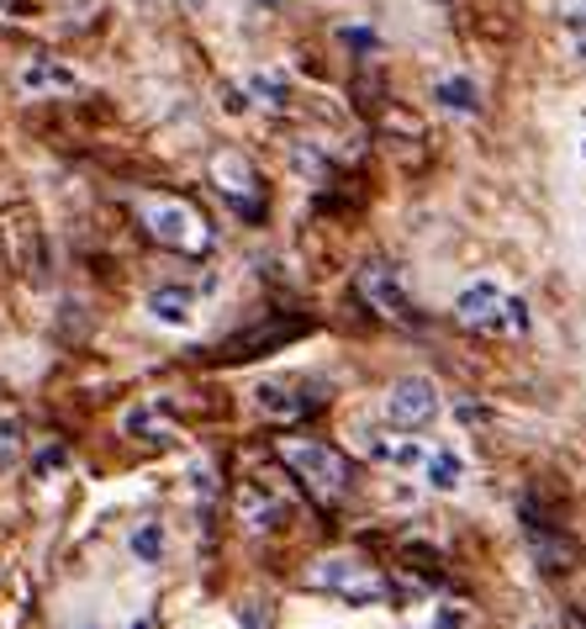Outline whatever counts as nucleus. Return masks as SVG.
Here are the masks:
<instances>
[{
  "instance_id": "obj_1",
  "label": "nucleus",
  "mask_w": 586,
  "mask_h": 629,
  "mask_svg": "<svg viewBox=\"0 0 586 629\" xmlns=\"http://www.w3.org/2000/svg\"><path fill=\"white\" fill-rule=\"evenodd\" d=\"M307 588L333 592V597H344V603H354V608H365V603H386L391 597L386 571H375L365 555H354V551L322 555L317 566H307Z\"/></svg>"
},
{
  "instance_id": "obj_2",
  "label": "nucleus",
  "mask_w": 586,
  "mask_h": 629,
  "mask_svg": "<svg viewBox=\"0 0 586 629\" xmlns=\"http://www.w3.org/2000/svg\"><path fill=\"white\" fill-rule=\"evenodd\" d=\"M280 461L296 471V481L322 498V503H333V498H344L354 487V471L349 461L333 450V444H322V439H280Z\"/></svg>"
},
{
  "instance_id": "obj_3",
  "label": "nucleus",
  "mask_w": 586,
  "mask_h": 629,
  "mask_svg": "<svg viewBox=\"0 0 586 629\" xmlns=\"http://www.w3.org/2000/svg\"><path fill=\"white\" fill-rule=\"evenodd\" d=\"M143 228L164 243V249H180V254H201L206 243H212V228H206V217L186 206V201L175 197H149L143 201Z\"/></svg>"
},
{
  "instance_id": "obj_4",
  "label": "nucleus",
  "mask_w": 586,
  "mask_h": 629,
  "mask_svg": "<svg viewBox=\"0 0 586 629\" xmlns=\"http://www.w3.org/2000/svg\"><path fill=\"white\" fill-rule=\"evenodd\" d=\"M438 407H444V397L433 387L429 376H402V381H391L386 392V418L396 429H423L438 418Z\"/></svg>"
},
{
  "instance_id": "obj_5",
  "label": "nucleus",
  "mask_w": 586,
  "mask_h": 629,
  "mask_svg": "<svg viewBox=\"0 0 586 629\" xmlns=\"http://www.w3.org/2000/svg\"><path fill=\"white\" fill-rule=\"evenodd\" d=\"M359 291L375 302V313H386L391 323H402V328H418V323H423L418 307H412V297H407V286H402V276L391 271L386 260H370V265L359 271Z\"/></svg>"
},
{
  "instance_id": "obj_6",
  "label": "nucleus",
  "mask_w": 586,
  "mask_h": 629,
  "mask_svg": "<svg viewBox=\"0 0 586 629\" xmlns=\"http://www.w3.org/2000/svg\"><path fill=\"white\" fill-rule=\"evenodd\" d=\"M518 513H523V534H528V555L545 566V571H571L576 566V540H565L560 529H549V518L539 513V503L534 498H523L518 503Z\"/></svg>"
},
{
  "instance_id": "obj_7",
  "label": "nucleus",
  "mask_w": 586,
  "mask_h": 629,
  "mask_svg": "<svg viewBox=\"0 0 586 629\" xmlns=\"http://www.w3.org/2000/svg\"><path fill=\"white\" fill-rule=\"evenodd\" d=\"M212 186L222 191V197L233 201L238 212H259V175H254V164L238 154V149H222V154H212Z\"/></svg>"
},
{
  "instance_id": "obj_8",
  "label": "nucleus",
  "mask_w": 586,
  "mask_h": 629,
  "mask_svg": "<svg viewBox=\"0 0 586 629\" xmlns=\"http://www.w3.org/2000/svg\"><path fill=\"white\" fill-rule=\"evenodd\" d=\"M502 286L492 276H481V280H470L466 291L455 297V317L466 323V328H481V334H502Z\"/></svg>"
},
{
  "instance_id": "obj_9",
  "label": "nucleus",
  "mask_w": 586,
  "mask_h": 629,
  "mask_svg": "<svg viewBox=\"0 0 586 629\" xmlns=\"http://www.w3.org/2000/svg\"><path fill=\"white\" fill-rule=\"evenodd\" d=\"M238 513H243V524H249V529H280L296 508H291V498L270 492L265 481H243V492H238Z\"/></svg>"
},
{
  "instance_id": "obj_10",
  "label": "nucleus",
  "mask_w": 586,
  "mask_h": 629,
  "mask_svg": "<svg viewBox=\"0 0 586 629\" xmlns=\"http://www.w3.org/2000/svg\"><path fill=\"white\" fill-rule=\"evenodd\" d=\"M16 85H22L27 96H69V90H79V75L69 64L38 53V59H27V64L16 70Z\"/></svg>"
},
{
  "instance_id": "obj_11",
  "label": "nucleus",
  "mask_w": 586,
  "mask_h": 629,
  "mask_svg": "<svg viewBox=\"0 0 586 629\" xmlns=\"http://www.w3.org/2000/svg\"><path fill=\"white\" fill-rule=\"evenodd\" d=\"M254 402H259L265 418H280V424H291V418H302L307 407H317V397H307V387H291V381H259V387H254Z\"/></svg>"
},
{
  "instance_id": "obj_12",
  "label": "nucleus",
  "mask_w": 586,
  "mask_h": 629,
  "mask_svg": "<svg viewBox=\"0 0 586 629\" xmlns=\"http://www.w3.org/2000/svg\"><path fill=\"white\" fill-rule=\"evenodd\" d=\"M143 307H149V317L164 323V328H191L195 323V291L191 286H154Z\"/></svg>"
},
{
  "instance_id": "obj_13",
  "label": "nucleus",
  "mask_w": 586,
  "mask_h": 629,
  "mask_svg": "<svg viewBox=\"0 0 586 629\" xmlns=\"http://www.w3.org/2000/svg\"><path fill=\"white\" fill-rule=\"evenodd\" d=\"M433 101H438L444 112H455V117H475V112H481V90H475V79L470 75L433 79Z\"/></svg>"
},
{
  "instance_id": "obj_14",
  "label": "nucleus",
  "mask_w": 586,
  "mask_h": 629,
  "mask_svg": "<svg viewBox=\"0 0 586 629\" xmlns=\"http://www.w3.org/2000/svg\"><path fill=\"white\" fill-rule=\"evenodd\" d=\"M460 476H466V466H460L455 450H433V455H423V481H429L433 492H460Z\"/></svg>"
},
{
  "instance_id": "obj_15",
  "label": "nucleus",
  "mask_w": 586,
  "mask_h": 629,
  "mask_svg": "<svg viewBox=\"0 0 586 629\" xmlns=\"http://www.w3.org/2000/svg\"><path fill=\"white\" fill-rule=\"evenodd\" d=\"M249 101L254 106H270V112H285L291 106V85H285V75H275V70H259V75H249Z\"/></svg>"
},
{
  "instance_id": "obj_16",
  "label": "nucleus",
  "mask_w": 586,
  "mask_h": 629,
  "mask_svg": "<svg viewBox=\"0 0 586 629\" xmlns=\"http://www.w3.org/2000/svg\"><path fill=\"white\" fill-rule=\"evenodd\" d=\"M22 444H27L22 418H16V413H0V471H11V466L22 461Z\"/></svg>"
},
{
  "instance_id": "obj_17",
  "label": "nucleus",
  "mask_w": 586,
  "mask_h": 629,
  "mask_svg": "<svg viewBox=\"0 0 586 629\" xmlns=\"http://www.w3.org/2000/svg\"><path fill=\"white\" fill-rule=\"evenodd\" d=\"M132 555H138L143 566H158V561H164V529H158V524H138V529H132Z\"/></svg>"
},
{
  "instance_id": "obj_18",
  "label": "nucleus",
  "mask_w": 586,
  "mask_h": 629,
  "mask_svg": "<svg viewBox=\"0 0 586 629\" xmlns=\"http://www.w3.org/2000/svg\"><path fill=\"white\" fill-rule=\"evenodd\" d=\"M291 169H296V175H302L307 186H322V180H328V159L317 154L313 143H302V149H291Z\"/></svg>"
},
{
  "instance_id": "obj_19",
  "label": "nucleus",
  "mask_w": 586,
  "mask_h": 629,
  "mask_svg": "<svg viewBox=\"0 0 586 629\" xmlns=\"http://www.w3.org/2000/svg\"><path fill=\"white\" fill-rule=\"evenodd\" d=\"M370 455L386 461V466H423V450H418V444H386V439H370Z\"/></svg>"
},
{
  "instance_id": "obj_20",
  "label": "nucleus",
  "mask_w": 586,
  "mask_h": 629,
  "mask_svg": "<svg viewBox=\"0 0 586 629\" xmlns=\"http://www.w3.org/2000/svg\"><path fill=\"white\" fill-rule=\"evenodd\" d=\"M502 334H528V302L523 297H502Z\"/></svg>"
},
{
  "instance_id": "obj_21",
  "label": "nucleus",
  "mask_w": 586,
  "mask_h": 629,
  "mask_svg": "<svg viewBox=\"0 0 586 629\" xmlns=\"http://www.w3.org/2000/svg\"><path fill=\"white\" fill-rule=\"evenodd\" d=\"M64 466H69V450H64V444H48V450H38V461H33L38 476H53V471H64Z\"/></svg>"
},
{
  "instance_id": "obj_22",
  "label": "nucleus",
  "mask_w": 586,
  "mask_h": 629,
  "mask_svg": "<svg viewBox=\"0 0 586 629\" xmlns=\"http://www.w3.org/2000/svg\"><path fill=\"white\" fill-rule=\"evenodd\" d=\"M217 96H222V112H233V117H243V112H249V106H254V101H249V90H243V85H222V90H217Z\"/></svg>"
},
{
  "instance_id": "obj_23",
  "label": "nucleus",
  "mask_w": 586,
  "mask_h": 629,
  "mask_svg": "<svg viewBox=\"0 0 586 629\" xmlns=\"http://www.w3.org/2000/svg\"><path fill=\"white\" fill-rule=\"evenodd\" d=\"M339 42H349V48H375V33H365V27H339Z\"/></svg>"
},
{
  "instance_id": "obj_24",
  "label": "nucleus",
  "mask_w": 586,
  "mask_h": 629,
  "mask_svg": "<svg viewBox=\"0 0 586 629\" xmlns=\"http://www.w3.org/2000/svg\"><path fill=\"white\" fill-rule=\"evenodd\" d=\"M243 625H249V629H259V614H254V608H243Z\"/></svg>"
},
{
  "instance_id": "obj_25",
  "label": "nucleus",
  "mask_w": 586,
  "mask_h": 629,
  "mask_svg": "<svg viewBox=\"0 0 586 629\" xmlns=\"http://www.w3.org/2000/svg\"><path fill=\"white\" fill-rule=\"evenodd\" d=\"M576 53H582V59H586V33H582V38H576Z\"/></svg>"
},
{
  "instance_id": "obj_26",
  "label": "nucleus",
  "mask_w": 586,
  "mask_h": 629,
  "mask_svg": "<svg viewBox=\"0 0 586 629\" xmlns=\"http://www.w3.org/2000/svg\"><path fill=\"white\" fill-rule=\"evenodd\" d=\"M582 159H586V138H582Z\"/></svg>"
},
{
  "instance_id": "obj_27",
  "label": "nucleus",
  "mask_w": 586,
  "mask_h": 629,
  "mask_svg": "<svg viewBox=\"0 0 586 629\" xmlns=\"http://www.w3.org/2000/svg\"><path fill=\"white\" fill-rule=\"evenodd\" d=\"M132 629H149V625H132Z\"/></svg>"
},
{
  "instance_id": "obj_28",
  "label": "nucleus",
  "mask_w": 586,
  "mask_h": 629,
  "mask_svg": "<svg viewBox=\"0 0 586 629\" xmlns=\"http://www.w3.org/2000/svg\"><path fill=\"white\" fill-rule=\"evenodd\" d=\"M576 629H586V625H576Z\"/></svg>"
}]
</instances>
